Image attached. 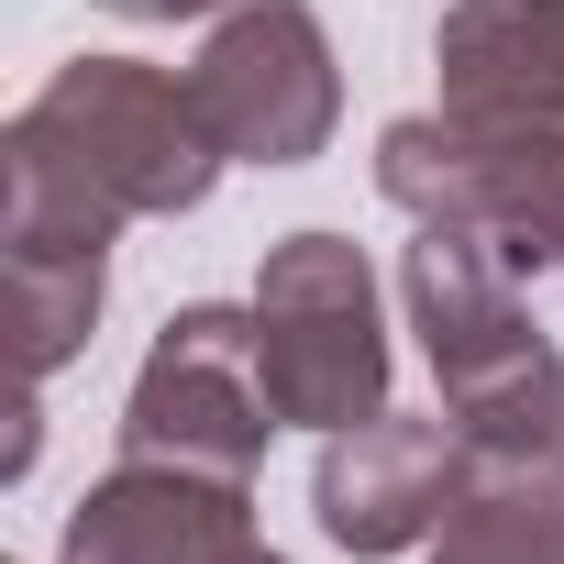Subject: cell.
Here are the masks:
<instances>
[{
  "mask_svg": "<svg viewBox=\"0 0 564 564\" xmlns=\"http://www.w3.org/2000/svg\"><path fill=\"white\" fill-rule=\"evenodd\" d=\"M232 155L199 89L144 56H67L0 133V254H111L122 221H177Z\"/></svg>",
  "mask_w": 564,
  "mask_h": 564,
  "instance_id": "6da1fadb",
  "label": "cell"
},
{
  "mask_svg": "<svg viewBox=\"0 0 564 564\" xmlns=\"http://www.w3.org/2000/svg\"><path fill=\"white\" fill-rule=\"evenodd\" d=\"M399 311L465 443H564V355L520 311V265H498L476 232L421 221V243L399 254Z\"/></svg>",
  "mask_w": 564,
  "mask_h": 564,
  "instance_id": "7a4b0ae2",
  "label": "cell"
},
{
  "mask_svg": "<svg viewBox=\"0 0 564 564\" xmlns=\"http://www.w3.org/2000/svg\"><path fill=\"white\" fill-rule=\"evenodd\" d=\"M377 199L443 232H476L498 265L564 276V122L410 111L377 133Z\"/></svg>",
  "mask_w": 564,
  "mask_h": 564,
  "instance_id": "3957f363",
  "label": "cell"
},
{
  "mask_svg": "<svg viewBox=\"0 0 564 564\" xmlns=\"http://www.w3.org/2000/svg\"><path fill=\"white\" fill-rule=\"evenodd\" d=\"M254 344L265 388L300 432H355L388 410V311H377V265L344 232H289L254 265Z\"/></svg>",
  "mask_w": 564,
  "mask_h": 564,
  "instance_id": "277c9868",
  "label": "cell"
},
{
  "mask_svg": "<svg viewBox=\"0 0 564 564\" xmlns=\"http://www.w3.org/2000/svg\"><path fill=\"white\" fill-rule=\"evenodd\" d=\"M276 421H289V410H276V388H265L254 311L188 300V311H166V333H155L144 366H133L122 454H144V465H199V476H243V487H254Z\"/></svg>",
  "mask_w": 564,
  "mask_h": 564,
  "instance_id": "5b68a950",
  "label": "cell"
},
{
  "mask_svg": "<svg viewBox=\"0 0 564 564\" xmlns=\"http://www.w3.org/2000/svg\"><path fill=\"white\" fill-rule=\"evenodd\" d=\"M199 122L232 166H311L344 122V67L311 0H243L210 23V45L188 56Z\"/></svg>",
  "mask_w": 564,
  "mask_h": 564,
  "instance_id": "8992f818",
  "label": "cell"
},
{
  "mask_svg": "<svg viewBox=\"0 0 564 564\" xmlns=\"http://www.w3.org/2000/svg\"><path fill=\"white\" fill-rule=\"evenodd\" d=\"M465 432L454 421H399V410H377V421H355V432H322V465H311V509H322V531H333V553H410V542H432L443 520H454V498H465Z\"/></svg>",
  "mask_w": 564,
  "mask_h": 564,
  "instance_id": "52a82bcc",
  "label": "cell"
},
{
  "mask_svg": "<svg viewBox=\"0 0 564 564\" xmlns=\"http://www.w3.org/2000/svg\"><path fill=\"white\" fill-rule=\"evenodd\" d=\"M243 553H254L243 476L144 465V454H122L67 509V542H56V564H243Z\"/></svg>",
  "mask_w": 564,
  "mask_h": 564,
  "instance_id": "ba28073f",
  "label": "cell"
},
{
  "mask_svg": "<svg viewBox=\"0 0 564 564\" xmlns=\"http://www.w3.org/2000/svg\"><path fill=\"white\" fill-rule=\"evenodd\" d=\"M432 67H443V111L564 122V0H454Z\"/></svg>",
  "mask_w": 564,
  "mask_h": 564,
  "instance_id": "9c48e42d",
  "label": "cell"
},
{
  "mask_svg": "<svg viewBox=\"0 0 564 564\" xmlns=\"http://www.w3.org/2000/svg\"><path fill=\"white\" fill-rule=\"evenodd\" d=\"M421 564H564V443H476Z\"/></svg>",
  "mask_w": 564,
  "mask_h": 564,
  "instance_id": "30bf717a",
  "label": "cell"
},
{
  "mask_svg": "<svg viewBox=\"0 0 564 564\" xmlns=\"http://www.w3.org/2000/svg\"><path fill=\"white\" fill-rule=\"evenodd\" d=\"M12 276V333H23V377L45 388L56 366L89 355L100 333V300H111V254H0Z\"/></svg>",
  "mask_w": 564,
  "mask_h": 564,
  "instance_id": "8fae6325",
  "label": "cell"
},
{
  "mask_svg": "<svg viewBox=\"0 0 564 564\" xmlns=\"http://www.w3.org/2000/svg\"><path fill=\"white\" fill-rule=\"evenodd\" d=\"M122 23H199V12H243V0H100Z\"/></svg>",
  "mask_w": 564,
  "mask_h": 564,
  "instance_id": "7c38bea8",
  "label": "cell"
},
{
  "mask_svg": "<svg viewBox=\"0 0 564 564\" xmlns=\"http://www.w3.org/2000/svg\"><path fill=\"white\" fill-rule=\"evenodd\" d=\"M243 564H289V553H265V542H254V553H243Z\"/></svg>",
  "mask_w": 564,
  "mask_h": 564,
  "instance_id": "4fadbf2b",
  "label": "cell"
}]
</instances>
